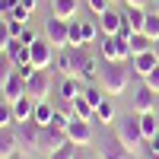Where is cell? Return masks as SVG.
<instances>
[{
    "label": "cell",
    "mask_w": 159,
    "mask_h": 159,
    "mask_svg": "<svg viewBox=\"0 0 159 159\" xmlns=\"http://www.w3.org/2000/svg\"><path fill=\"white\" fill-rule=\"evenodd\" d=\"M115 134H118V140L127 147L130 156H137L143 147H147V137H143V130H140V115H124V118H118V121H115Z\"/></svg>",
    "instance_id": "obj_1"
},
{
    "label": "cell",
    "mask_w": 159,
    "mask_h": 159,
    "mask_svg": "<svg viewBox=\"0 0 159 159\" xmlns=\"http://www.w3.org/2000/svg\"><path fill=\"white\" fill-rule=\"evenodd\" d=\"M99 80H102V92H105V96H121V92L127 89V80H130V73L121 67V64L105 61V67H102Z\"/></svg>",
    "instance_id": "obj_2"
},
{
    "label": "cell",
    "mask_w": 159,
    "mask_h": 159,
    "mask_svg": "<svg viewBox=\"0 0 159 159\" xmlns=\"http://www.w3.org/2000/svg\"><path fill=\"white\" fill-rule=\"evenodd\" d=\"M54 45L48 42V38H35V42L29 45V54H32V67L35 70H51V64L57 61V54H54Z\"/></svg>",
    "instance_id": "obj_3"
},
{
    "label": "cell",
    "mask_w": 159,
    "mask_h": 159,
    "mask_svg": "<svg viewBox=\"0 0 159 159\" xmlns=\"http://www.w3.org/2000/svg\"><path fill=\"white\" fill-rule=\"evenodd\" d=\"M13 130H16V140H19L22 153H38L42 124H35V121H19V124H13Z\"/></svg>",
    "instance_id": "obj_4"
},
{
    "label": "cell",
    "mask_w": 159,
    "mask_h": 159,
    "mask_svg": "<svg viewBox=\"0 0 159 159\" xmlns=\"http://www.w3.org/2000/svg\"><path fill=\"white\" fill-rule=\"evenodd\" d=\"M45 38L51 45H54L57 51L70 45V19H57V16H48L45 22Z\"/></svg>",
    "instance_id": "obj_5"
},
{
    "label": "cell",
    "mask_w": 159,
    "mask_h": 159,
    "mask_svg": "<svg viewBox=\"0 0 159 159\" xmlns=\"http://www.w3.org/2000/svg\"><path fill=\"white\" fill-rule=\"evenodd\" d=\"M80 57H83V48H61L57 51V61H54V67L64 73V76H80Z\"/></svg>",
    "instance_id": "obj_6"
},
{
    "label": "cell",
    "mask_w": 159,
    "mask_h": 159,
    "mask_svg": "<svg viewBox=\"0 0 159 159\" xmlns=\"http://www.w3.org/2000/svg\"><path fill=\"white\" fill-rule=\"evenodd\" d=\"M130 57L127 42H121L118 35H102V61H111V64H121Z\"/></svg>",
    "instance_id": "obj_7"
},
{
    "label": "cell",
    "mask_w": 159,
    "mask_h": 159,
    "mask_svg": "<svg viewBox=\"0 0 159 159\" xmlns=\"http://www.w3.org/2000/svg\"><path fill=\"white\" fill-rule=\"evenodd\" d=\"M25 96L32 99H48L51 96V70H35L29 80H25Z\"/></svg>",
    "instance_id": "obj_8"
},
{
    "label": "cell",
    "mask_w": 159,
    "mask_h": 159,
    "mask_svg": "<svg viewBox=\"0 0 159 159\" xmlns=\"http://www.w3.org/2000/svg\"><path fill=\"white\" fill-rule=\"evenodd\" d=\"M67 140L76 143V147H89V143H92V121L70 118V124H67Z\"/></svg>",
    "instance_id": "obj_9"
},
{
    "label": "cell",
    "mask_w": 159,
    "mask_h": 159,
    "mask_svg": "<svg viewBox=\"0 0 159 159\" xmlns=\"http://www.w3.org/2000/svg\"><path fill=\"white\" fill-rule=\"evenodd\" d=\"M64 143H70L67 140V130H61V127H42V140H38V150H45L48 156L54 153L57 147H64Z\"/></svg>",
    "instance_id": "obj_10"
},
{
    "label": "cell",
    "mask_w": 159,
    "mask_h": 159,
    "mask_svg": "<svg viewBox=\"0 0 159 159\" xmlns=\"http://www.w3.org/2000/svg\"><path fill=\"white\" fill-rule=\"evenodd\" d=\"M22 147H19V140H16V130L13 127H3L0 130V159H22Z\"/></svg>",
    "instance_id": "obj_11"
},
{
    "label": "cell",
    "mask_w": 159,
    "mask_h": 159,
    "mask_svg": "<svg viewBox=\"0 0 159 159\" xmlns=\"http://www.w3.org/2000/svg\"><path fill=\"white\" fill-rule=\"evenodd\" d=\"M99 159H130V153H127V147H124V143L118 140V134H108V137H102Z\"/></svg>",
    "instance_id": "obj_12"
},
{
    "label": "cell",
    "mask_w": 159,
    "mask_h": 159,
    "mask_svg": "<svg viewBox=\"0 0 159 159\" xmlns=\"http://www.w3.org/2000/svg\"><path fill=\"white\" fill-rule=\"evenodd\" d=\"M159 67V57H156V51H143V54H137V57H130V70H134L140 80L147 76L150 70H156Z\"/></svg>",
    "instance_id": "obj_13"
},
{
    "label": "cell",
    "mask_w": 159,
    "mask_h": 159,
    "mask_svg": "<svg viewBox=\"0 0 159 159\" xmlns=\"http://www.w3.org/2000/svg\"><path fill=\"white\" fill-rule=\"evenodd\" d=\"M121 25H124V13H118V10H105L102 16H99L102 35H118V32H121Z\"/></svg>",
    "instance_id": "obj_14"
},
{
    "label": "cell",
    "mask_w": 159,
    "mask_h": 159,
    "mask_svg": "<svg viewBox=\"0 0 159 159\" xmlns=\"http://www.w3.org/2000/svg\"><path fill=\"white\" fill-rule=\"evenodd\" d=\"M35 105H38V99H32V96H19L16 102H13V115H16V124H19V121H32Z\"/></svg>",
    "instance_id": "obj_15"
},
{
    "label": "cell",
    "mask_w": 159,
    "mask_h": 159,
    "mask_svg": "<svg viewBox=\"0 0 159 159\" xmlns=\"http://www.w3.org/2000/svg\"><path fill=\"white\" fill-rule=\"evenodd\" d=\"M83 83H86L83 76H64V83H61V96L67 99V102L80 99V96L86 92V86H83Z\"/></svg>",
    "instance_id": "obj_16"
},
{
    "label": "cell",
    "mask_w": 159,
    "mask_h": 159,
    "mask_svg": "<svg viewBox=\"0 0 159 159\" xmlns=\"http://www.w3.org/2000/svg\"><path fill=\"white\" fill-rule=\"evenodd\" d=\"M0 96H3V99H10V102H16L19 96H25V80H22L19 73H13L7 83L0 86Z\"/></svg>",
    "instance_id": "obj_17"
},
{
    "label": "cell",
    "mask_w": 159,
    "mask_h": 159,
    "mask_svg": "<svg viewBox=\"0 0 159 159\" xmlns=\"http://www.w3.org/2000/svg\"><path fill=\"white\" fill-rule=\"evenodd\" d=\"M70 105V115L73 118H83V121H96V105H92L86 96H80V99H73V102H67Z\"/></svg>",
    "instance_id": "obj_18"
},
{
    "label": "cell",
    "mask_w": 159,
    "mask_h": 159,
    "mask_svg": "<svg viewBox=\"0 0 159 159\" xmlns=\"http://www.w3.org/2000/svg\"><path fill=\"white\" fill-rule=\"evenodd\" d=\"M99 57H92L89 51L83 48V57H80V76L86 80V83H92V80H99Z\"/></svg>",
    "instance_id": "obj_19"
},
{
    "label": "cell",
    "mask_w": 159,
    "mask_h": 159,
    "mask_svg": "<svg viewBox=\"0 0 159 159\" xmlns=\"http://www.w3.org/2000/svg\"><path fill=\"white\" fill-rule=\"evenodd\" d=\"M153 102H156V92L143 83L137 92H134V111L140 115V111H153Z\"/></svg>",
    "instance_id": "obj_20"
},
{
    "label": "cell",
    "mask_w": 159,
    "mask_h": 159,
    "mask_svg": "<svg viewBox=\"0 0 159 159\" xmlns=\"http://www.w3.org/2000/svg\"><path fill=\"white\" fill-rule=\"evenodd\" d=\"M127 51H130V57L143 54V51H153V38H150L147 32H134V35H130V42H127Z\"/></svg>",
    "instance_id": "obj_21"
},
{
    "label": "cell",
    "mask_w": 159,
    "mask_h": 159,
    "mask_svg": "<svg viewBox=\"0 0 159 159\" xmlns=\"http://www.w3.org/2000/svg\"><path fill=\"white\" fill-rule=\"evenodd\" d=\"M124 22L134 32H143V25H147V10L143 7H124Z\"/></svg>",
    "instance_id": "obj_22"
},
{
    "label": "cell",
    "mask_w": 159,
    "mask_h": 159,
    "mask_svg": "<svg viewBox=\"0 0 159 159\" xmlns=\"http://www.w3.org/2000/svg\"><path fill=\"white\" fill-rule=\"evenodd\" d=\"M51 16H57V19H76V0H51Z\"/></svg>",
    "instance_id": "obj_23"
},
{
    "label": "cell",
    "mask_w": 159,
    "mask_h": 159,
    "mask_svg": "<svg viewBox=\"0 0 159 159\" xmlns=\"http://www.w3.org/2000/svg\"><path fill=\"white\" fill-rule=\"evenodd\" d=\"M51 118H54V105H51V99H42V102L35 105L32 121H35V124H42V127H48V124H51Z\"/></svg>",
    "instance_id": "obj_24"
},
{
    "label": "cell",
    "mask_w": 159,
    "mask_h": 159,
    "mask_svg": "<svg viewBox=\"0 0 159 159\" xmlns=\"http://www.w3.org/2000/svg\"><path fill=\"white\" fill-rule=\"evenodd\" d=\"M140 130H143L147 140L159 134V118H156V111H140Z\"/></svg>",
    "instance_id": "obj_25"
},
{
    "label": "cell",
    "mask_w": 159,
    "mask_h": 159,
    "mask_svg": "<svg viewBox=\"0 0 159 159\" xmlns=\"http://www.w3.org/2000/svg\"><path fill=\"white\" fill-rule=\"evenodd\" d=\"M16 124V115H13V102L0 96V130L3 127H13Z\"/></svg>",
    "instance_id": "obj_26"
},
{
    "label": "cell",
    "mask_w": 159,
    "mask_h": 159,
    "mask_svg": "<svg viewBox=\"0 0 159 159\" xmlns=\"http://www.w3.org/2000/svg\"><path fill=\"white\" fill-rule=\"evenodd\" d=\"M96 121H99V124H111V121H115V105H111L108 99L96 108Z\"/></svg>",
    "instance_id": "obj_27"
},
{
    "label": "cell",
    "mask_w": 159,
    "mask_h": 159,
    "mask_svg": "<svg viewBox=\"0 0 159 159\" xmlns=\"http://www.w3.org/2000/svg\"><path fill=\"white\" fill-rule=\"evenodd\" d=\"M143 32H147L153 42L159 38V13L156 10H147V25H143Z\"/></svg>",
    "instance_id": "obj_28"
},
{
    "label": "cell",
    "mask_w": 159,
    "mask_h": 159,
    "mask_svg": "<svg viewBox=\"0 0 159 159\" xmlns=\"http://www.w3.org/2000/svg\"><path fill=\"white\" fill-rule=\"evenodd\" d=\"M13 70H16V67H13V57L7 54V51H0V86L13 76Z\"/></svg>",
    "instance_id": "obj_29"
},
{
    "label": "cell",
    "mask_w": 159,
    "mask_h": 159,
    "mask_svg": "<svg viewBox=\"0 0 159 159\" xmlns=\"http://www.w3.org/2000/svg\"><path fill=\"white\" fill-rule=\"evenodd\" d=\"M76 150H80L76 143H64V147H57L48 159H76Z\"/></svg>",
    "instance_id": "obj_30"
},
{
    "label": "cell",
    "mask_w": 159,
    "mask_h": 159,
    "mask_svg": "<svg viewBox=\"0 0 159 159\" xmlns=\"http://www.w3.org/2000/svg\"><path fill=\"white\" fill-rule=\"evenodd\" d=\"M70 45L83 48V22H80V19H70Z\"/></svg>",
    "instance_id": "obj_31"
},
{
    "label": "cell",
    "mask_w": 159,
    "mask_h": 159,
    "mask_svg": "<svg viewBox=\"0 0 159 159\" xmlns=\"http://www.w3.org/2000/svg\"><path fill=\"white\" fill-rule=\"evenodd\" d=\"M70 108L67 111H61V108H54V118H51V127H61V130H67V124H70Z\"/></svg>",
    "instance_id": "obj_32"
},
{
    "label": "cell",
    "mask_w": 159,
    "mask_h": 159,
    "mask_svg": "<svg viewBox=\"0 0 159 159\" xmlns=\"http://www.w3.org/2000/svg\"><path fill=\"white\" fill-rule=\"evenodd\" d=\"M99 38V25L96 22H83V45H92Z\"/></svg>",
    "instance_id": "obj_33"
},
{
    "label": "cell",
    "mask_w": 159,
    "mask_h": 159,
    "mask_svg": "<svg viewBox=\"0 0 159 159\" xmlns=\"http://www.w3.org/2000/svg\"><path fill=\"white\" fill-rule=\"evenodd\" d=\"M10 22H7V16H0V51H3L7 45H10Z\"/></svg>",
    "instance_id": "obj_34"
},
{
    "label": "cell",
    "mask_w": 159,
    "mask_h": 159,
    "mask_svg": "<svg viewBox=\"0 0 159 159\" xmlns=\"http://www.w3.org/2000/svg\"><path fill=\"white\" fill-rule=\"evenodd\" d=\"M86 3H89V10L96 13V16H102L105 10H111V0H86Z\"/></svg>",
    "instance_id": "obj_35"
},
{
    "label": "cell",
    "mask_w": 159,
    "mask_h": 159,
    "mask_svg": "<svg viewBox=\"0 0 159 159\" xmlns=\"http://www.w3.org/2000/svg\"><path fill=\"white\" fill-rule=\"evenodd\" d=\"M143 83H147V86L156 92V96H159V67H156V70H150L147 76H143Z\"/></svg>",
    "instance_id": "obj_36"
},
{
    "label": "cell",
    "mask_w": 159,
    "mask_h": 159,
    "mask_svg": "<svg viewBox=\"0 0 159 159\" xmlns=\"http://www.w3.org/2000/svg\"><path fill=\"white\" fill-rule=\"evenodd\" d=\"M29 16H32V13L22 10L19 3H16V10H13V13H7V19H16V22H29Z\"/></svg>",
    "instance_id": "obj_37"
},
{
    "label": "cell",
    "mask_w": 159,
    "mask_h": 159,
    "mask_svg": "<svg viewBox=\"0 0 159 159\" xmlns=\"http://www.w3.org/2000/svg\"><path fill=\"white\" fill-rule=\"evenodd\" d=\"M22 48H25V45H22V38H10V45H7L3 51H7V54H10V57H16V54H19V51H22Z\"/></svg>",
    "instance_id": "obj_38"
},
{
    "label": "cell",
    "mask_w": 159,
    "mask_h": 159,
    "mask_svg": "<svg viewBox=\"0 0 159 159\" xmlns=\"http://www.w3.org/2000/svg\"><path fill=\"white\" fill-rule=\"evenodd\" d=\"M83 96H86V99H89L92 105H96V108H99V105L105 102V99H102V92H99V89H86V92H83Z\"/></svg>",
    "instance_id": "obj_39"
},
{
    "label": "cell",
    "mask_w": 159,
    "mask_h": 159,
    "mask_svg": "<svg viewBox=\"0 0 159 159\" xmlns=\"http://www.w3.org/2000/svg\"><path fill=\"white\" fill-rule=\"evenodd\" d=\"M19 38H22V45H32V42H35L38 35H35V29H32V25H25V29H22V35H19Z\"/></svg>",
    "instance_id": "obj_40"
},
{
    "label": "cell",
    "mask_w": 159,
    "mask_h": 159,
    "mask_svg": "<svg viewBox=\"0 0 159 159\" xmlns=\"http://www.w3.org/2000/svg\"><path fill=\"white\" fill-rule=\"evenodd\" d=\"M16 3H19V0H0V16L13 13V10H16Z\"/></svg>",
    "instance_id": "obj_41"
},
{
    "label": "cell",
    "mask_w": 159,
    "mask_h": 159,
    "mask_svg": "<svg viewBox=\"0 0 159 159\" xmlns=\"http://www.w3.org/2000/svg\"><path fill=\"white\" fill-rule=\"evenodd\" d=\"M19 7H22V10H29V13H35V7H38V0H19Z\"/></svg>",
    "instance_id": "obj_42"
},
{
    "label": "cell",
    "mask_w": 159,
    "mask_h": 159,
    "mask_svg": "<svg viewBox=\"0 0 159 159\" xmlns=\"http://www.w3.org/2000/svg\"><path fill=\"white\" fill-rule=\"evenodd\" d=\"M124 7H147V0H124Z\"/></svg>",
    "instance_id": "obj_43"
},
{
    "label": "cell",
    "mask_w": 159,
    "mask_h": 159,
    "mask_svg": "<svg viewBox=\"0 0 159 159\" xmlns=\"http://www.w3.org/2000/svg\"><path fill=\"white\" fill-rule=\"evenodd\" d=\"M153 51H156V57H159V38H156V42H153Z\"/></svg>",
    "instance_id": "obj_44"
},
{
    "label": "cell",
    "mask_w": 159,
    "mask_h": 159,
    "mask_svg": "<svg viewBox=\"0 0 159 159\" xmlns=\"http://www.w3.org/2000/svg\"><path fill=\"white\" fill-rule=\"evenodd\" d=\"M153 10H156V13H159V0H153Z\"/></svg>",
    "instance_id": "obj_45"
},
{
    "label": "cell",
    "mask_w": 159,
    "mask_h": 159,
    "mask_svg": "<svg viewBox=\"0 0 159 159\" xmlns=\"http://www.w3.org/2000/svg\"><path fill=\"white\" fill-rule=\"evenodd\" d=\"M153 140H159V134H156V137H153Z\"/></svg>",
    "instance_id": "obj_46"
},
{
    "label": "cell",
    "mask_w": 159,
    "mask_h": 159,
    "mask_svg": "<svg viewBox=\"0 0 159 159\" xmlns=\"http://www.w3.org/2000/svg\"><path fill=\"white\" fill-rule=\"evenodd\" d=\"M150 159H159V156H150Z\"/></svg>",
    "instance_id": "obj_47"
},
{
    "label": "cell",
    "mask_w": 159,
    "mask_h": 159,
    "mask_svg": "<svg viewBox=\"0 0 159 159\" xmlns=\"http://www.w3.org/2000/svg\"><path fill=\"white\" fill-rule=\"evenodd\" d=\"M42 159H48V156H42Z\"/></svg>",
    "instance_id": "obj_48"
}]
</instances>
